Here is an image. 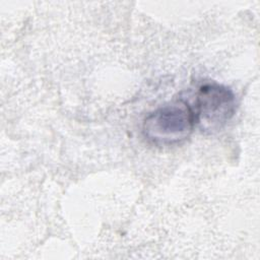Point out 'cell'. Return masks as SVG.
I'll list each match as a JSON object with an SVG mask.
<instances>
[{"label":"cell","instance_id":"1","mask_svg":"<svg viewBox=\"0 0 260 260\" xmlns=\"http://www.w3.org/2000/svg\"><path fill=\"white\" fill-rule=\"evenodd\" d=\"M195 128L194 114L184 98H178L149 113L142 125L143 135L157 146L184 142Z\"/></svg>","mask_w":260,"mask_h":260},{"label":"cell","instance_id":"2","mask_svg":"<svg viewBox=\"0 0 260 260\" xmlns=\"http://www.w3.org/2000/svg\"><path fill=\"white\" fill-rule=\"evenodd\" d=\"M194 114L195 126L203 132L213 133L225 126L236 113V96L232 89L206 82L195 91L193 102L187 100Z\"/></svg>","mask_w":260,"mask_h":260}]
</instances>
